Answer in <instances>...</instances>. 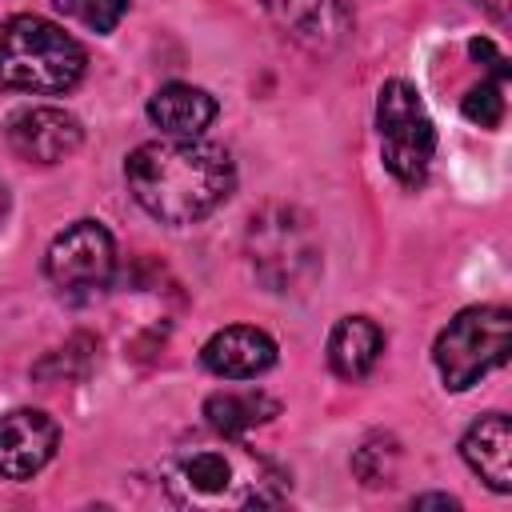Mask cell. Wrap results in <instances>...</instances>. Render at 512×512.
<instances>
[{
    "label": "cell",
    "mask_w": 512,
    "mask_h": 512,
    "mask_svg": "<svg viewBox=\"0 0 512 512\" xmlns=\"http://www.w3.org/2000/svg\"><path fill=\"white\" fill-rule=\"evenodd\" d=\"M124 180L136 204L160 224H192L232 196L236 168L220 144L164 136L140 144L124 160Z\"/></svg>",
    "instance_id": "cell-1"
},
{
    "label": "cell",
    "mask_w": 512,
    "mask_h": 512,
    "mask_svg": "<svg viewBox=\"0 0 512 512\" xmlns=\"http://www.w3.org/2000/svg\"><path fill=\"white\" fill-rule=\"evenodd\" d=\"M164 492L180 508H268L288 492V476L240 436L184 444L164 460Z\"/></svg>",
    "instance_id": "cell-2"
},
{
    "label": "cell",
    "mask_w": 512,
    "mask_h": 512,
    "mask_svg": "<svg viewBox=\"0 0 512 512\" xmlns=\"http://www.w3.org/2000/svg\"><path fill=\"white\" fill-rule=\"evenodd\" d=\"M84 48L44 16H8L0 24V88L52 96L84 76Z\"/></svg>",
    "instance_id": "cell-3"
},
{
    "label": "cell",
    "mask_w": 512,
    "mask_h": 512,
    "mask_svg": "<svg viewBox=\"0 0 512 512\" xmlns=\"http://www.w3.org/2000/svg\"><path fill=\"white\" fill-rule=\"evenodd\" d=\"M244 256L252 276L280 296L304 292L324 264L320 236L308 212H300L296 204H264L260 212H252L244 232Z\"/></svg>",
    "instance_id": "cell-4"
},
{
    "label": "cell",
    "mask_w": 512,
    "mask_h": 512,
    "mask_svg": "<svg viewBox=\"0 0 512 512\" xmlns=\"http://www.w3.org/2000/svg\"><path fill=\"white\" fill-rule=\"evenodd\" d=\"M508 348H512L508 308L476 304L456 312V320H448V328L436 336L432 364L448 392H464L476 380H484L492 368H500L508 360Z\"/></svg>",
    "instance_id": "cell-5"
},
{
    "label": "cell",
    "mask_w": 512,
    "mask_h": 512,
    "mask_svg": "<svg viewBox=\"0 0 512 512\" xmlns=\"http://www.w3.org/2000/svg\"><path fill=\"white\" fill-rule=\"evenodd\" d=\"M376 132H380V160L404 184L420 188L428 180L436 156V128L408 80H384L376 96Z\"/></svg>",
    "instance_id": "cell-6"
},
{
    "label": "cell",
    "mask_w": 512,
    "mask_h": 512,
    "mask_svg": "<svg viewBox=\"0 0 512 512\" xmlns=\"http://www.w3.org/2000/svg\"><path fill=\"white\" fill-rule=\"evenodd\" d=\"M44 272L56 292L64 296H92L108 288L116 272V244L112 232L100 220H76L68 224L44 256Z\"/></svg>",
    "instance_id": "cell-7"
},
{
    "label": "cell",
    "mask_w": 512,
    "mask_h": 512,
    "mask_svg": "<svg viewBox=\"0 0 512 512\" xmlns=\"http://www.w3.org/2000/svg\"><path fill=\"white\" fill-rule=\"evenodd\" d=\"M4 140L8 148L28 160V164H56L64 156H72L84 140V128L72 112L52 108V104H32L8 116L4 124Z\"/></svg>",
    "instance_id": "cell-8"
},
{
    "label": "cell",
    "mask_w": 512,
    "mask_h": 512,
    "mask_svg": "<svg viewBox=\"0 0 512 512\" xmlns=\"http://www.w3.org/2000/svg\"><path fill=\"white\" fill-rule=\"evenodd\" d=\"M268 20L308 52H332L352 28L348 0H264Z\"/></svg>",
    "instance_id": "cell-9"
},
{
    "label": "cell",
    "mask_w": 512,
    "mask_h": 512,
    "mask_svg": "<svg viewBox=\"0 0 512 512\" xmlns=\"http://www.w3.org/2000/svg\"><path fill=\"white\" fill-rule=\"evenodd\" d=\"M56 424L40 408H16L0 416V476L4 480H32L56 452Z\"/></svg>",
    "instance_id": "cell-10"
},
{
    "label": "cell",
    "mask_w": 512,
    "mask_h": 512,
    "mask_svg": "<svg viewBox=\"0 0 512 512\" xmlns=\"http://www.w3.org/2000/svg\"><path fill=\"white\" fill-rule=\"evenodd\" d=\"M200 364L220 380H256L276 364V340L264 328L232 324L208 336L200 348Z\"/></svg>",
    "instance_id": "cell-11"
},
{
    "label": "cell",
    "mask_w": 512,
    "mask_h": 512,
    "mask_svg": "<svg viewBox=\"0 0 512 512\" xmlns=\"http://www.w3.org/2000/svg\"><path fill=\"white\" fill-rule=\"evenodd\" d=\"M460 456L464 464L492 488V492H508L512 488V428L504 412H488L480 416L464 440H460Z\"/></svg>",
    "instance_id": "cell-12"
},
{
    "label": "cell",
    "mask_w": 512,
    "mask_h": 512,
    "mask_svg": "<svg viewBox=\"0 0 512 512\" xmlns=\"http://www.w3.org/2000/svg\"><path fill=\"white\" fill-rule=\"evenodd\" d=\"M148 120L164 136L192 140L216 120V100L204 88H192V84H164L148 100Z\"/></svg>",
    "instance_id": "cell-13"
},
{
    "label": "cell",
    "mask_w": 512,
    "mask_h": 512,
    "mask_svg": "<svg viewBox=\"0 0 512 512\" xmlns=\"http://www.w3.org/2000/svg\"><path fill=\"white\" fill-rule=\"evenodd\" d=\"M380 352H384V332L368 316H344L328 336V368L348 384L364 380L376 368Z\"/></svg>",
    "instance_id": "cell-14"
},
{
    "label": "cell",
    "mask_w": 512,
    "mask_h": 512,
    "mask_svg": "<svg viewBox=\"0 0 512 512\" xmlns=\"http://www.w3.org/2000/svg\"><path fill=\"white\" fill-rule=\"evenodd\" d=\"M272 416H280V400H272L260 388H228L204 400V420L220 436H244L248 428L268 424Z\"/></svg>",
    "instance_id": "cell-15"
},
{
    "label": "cell",
    "mask_w": 512,
    "mask_h": 512,
    "mask_svg": "<svg viewBox=\"0 0 512 512\" xmlns=\"http://www.w3.org/2000/svg\"><path fill=\"white\" fill-rule=\"evenodd\" d=\"M396 464H400V448L392 436H368L356 452H352V472L364 488H380V484H392L396 476Z\"/></svg>",
    "instance_id": "cell-16"
},
{
    "label": "cell",
    "mask_w": 512,
    "mask_h": 512,
    "mask_svg": "<svg viewBox=\"0 0 512 512\" xmlns=\"http://www.w3.org/2000/svg\"><path fill=\"white\" fill-rule=\"evenodd\" d=\"M504 88H508V80H500V76H484L480 84H472L464 92V104H460L464 120L476 124V128H500L504 108H508Z\"/></svg>",
    "instance_id": "cell-17"
},
{
    "label": "cell",
    "mask_w": 512,
    "mask_h": 512,
    "mask_svg": "<svg viewBox=\"0 0 512 512\" xmlns=\"http://www.w3.org/2000/svg\"><path fill=\"white\" fill-rule=\"evenodd\" d=\"M52 4L88 32H112L128 12V0H52Z\"/></svg>",
    "instance_id": "cell-18"
},
{
    "label": "cell",
    "mask_w": 512,
    "mask_h": 512,
    "mask_svg": "<svg viewBox=\"0 0 512 512\" xmlns=\"http://www.w3.org/2000/svg\"><path fill=\"white\" fill-rule=\"evenodd\" d=\"M468 56L472 60H480L484 68H488V76H500V80H508V56L492 44V40H484V36H476V40H468Z\"/></svg>",
    "instance_id": "cell-19"
},
{
    "label": "cell",
    "mask_w": 512,
    "mask_h": 512,
    "mask_svg": "<svg viewBox=\"0 0 512 512\" xmlns=\"http://www.w3.org/2000/svg\"><path fill=\"white\" fill-rule=\"evenodd\" d=\"M476 8H484L496 24H508V12H512V0H472Z\"/></svg>",
    "instance_id": "cell-20"
},
{
    "label": "cell",
    "mask_w": 512,
    "mask_h": 512,
    "mask_svg": "<svg viewBox=\"0 0 512 512\" xmlns=\"http://www.w3.org/2000/svg\"><path fill=\"white\" fill-rule=\"evenodd\" d=\"M412 504H416V508H460V500H456V496H444V492H428V496H416Z\"/></svg>",
    "instance_id": "cell-21"
},
{
    "label": "cell",
    "mask_w": 512,
    "mask_h": 512,
    "mask_svg": "<svg viewBox=\"0 0 512 512\" xmlns=\"http://www.w3.org/2000/svg\"><path fill=\"white\" fill-rule=\"evenodd\" d=\"M4 216H8V192H4V184H0V224H4Z\"/></svg>",
    "instance_id": "cell-22"
}]
</instances>
